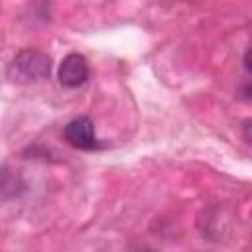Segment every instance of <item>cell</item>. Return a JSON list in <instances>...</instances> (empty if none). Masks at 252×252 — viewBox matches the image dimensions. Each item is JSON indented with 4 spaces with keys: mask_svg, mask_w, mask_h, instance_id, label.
<instances>
[{
    "mask_svg": "<svg viewBox=\"0 0 252 252\" xmlns=\"http://www.w3.org/2000/svg\"><path fill=\"white\" fill-rule=\"evenodd\" d=\"M26 191L24 179L6 165H0V201H10Z\"/></svg>",
    "mask_w": 252,
    "mask_h": 252,
    "instance_id": "277c9868",
    "label": "cell"
},
{
    "mask_svg": "<svg viewBox=\"0 0 252 252\" xmlns=\"http://www.w3.org/2000/svg\"><path fill=\"white\" fill-rule=\"evenodd\" d=\"M51 73V59L39 49L20 51L6 67V77L16 85H32L47 79Z\"/></svg>",
    "mask_w": 252,
    "mask_h": 252,
    "instance_id": "6da1fadb",
    "label": "cell"
},
{
    "mask_svg": "<svg viewBox=\"0 0 252 252\" xmlns=\"http://www.w3.org/2000/svg\"><path fill=\"white\" fill-rule=\"evenodd\" d=\"M65 142L77 150H96L98 140L94 136V124L89 116H77L71 122H67L63 130Z\"/></svg>",
    "mask_w": 252,
    "mask_h": 252,
    "instance_id": "7a4b0ae2",
    "label": "cell"
},
{
    "mask_svg": "<svg viewBox=\"0 0 252 252\" xmlns=\"http://www.w3.org/2000/svg\"><path fill=\"white\" fill-rule=\"evenodd\" d=\"M248 130H250V120H244V140H246V142H250V134H248Z\"/></svg>",
    "mask_w": 252,
    "mask_h": 252,
    "instance_id": "5b68a950",
    "label": "cell"
},
{
    "mask_svg": "<svg viewBox=\"0 0 252 252\" xmlns=\"http://www.w3.org/2000/svg\"><path fill=\"white\" fill-rule=\"evenodd\" d=\"M89 75H91V69H89V61L85 55L69 53L63 57V61L59 65V83L63 87L77 89L87 83Z\"/></svg>",
    "mask_w": 252,
    "mask_h": 252,
    "instance_id": "3957f363",
    "label": "cell"
}]
</instances>
